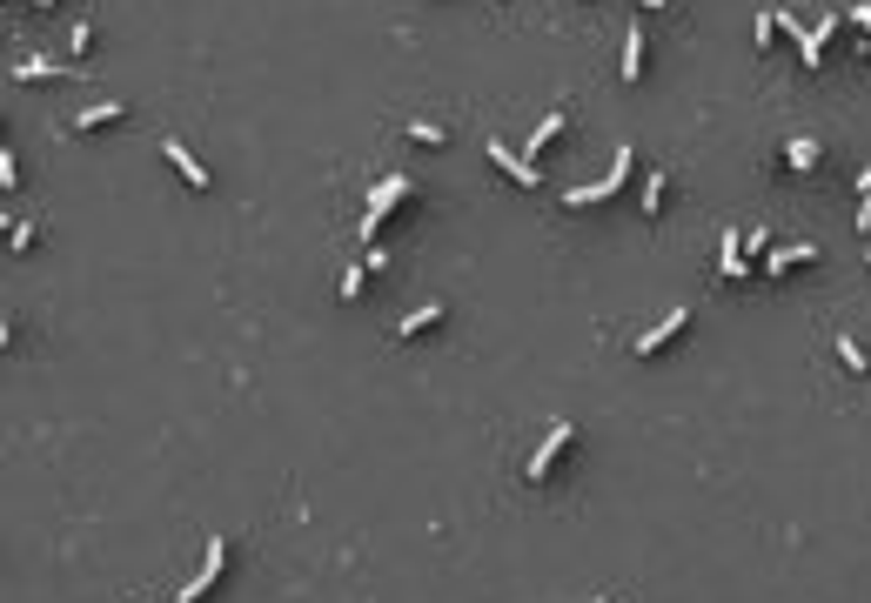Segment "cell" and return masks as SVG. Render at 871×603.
Masks as SVG:
<instances>
[{
    "label": "cell",
    "instance_id": "10",
    "mask_svg": "<svg viewBox=\"0 0 871 603\" xmlns=\"http://www.w3.org/2000/svg\"><path fill=\"white\" fill-rule=\"evenodd\" d=\"M811 262H818V242H791L764 255V275H791V268H811Z\"/></svg>",
    "mask_w": 871,
    "mask_h": 603
},
{
    "label": "cell",
    "instance_id": "2",
    "mask_svg": "<svg viewBox=\"0 0 871 603\" xmlns=\"http://www.w3.org/2000/svg\"><path fill=\"white\" fill-rule=\"evenodd\" d=\"M222 577H228V536H208V550H201V570L175 590V603H208Z\"/></svg>",
    "mask_w": 871,
    "mask_h": 603
},
{
    "label": "cell",
    "instance_id": "19",
    "mask_svg": "<svg viewBox=\"0 0 871 603\" xmlns=\"http://www.w3.org/2000/svg\"><path fill=\"white\" fill-rule=\"evenodd\" d=\"M409 141H416V148H443V128H436V121H409Z\"/></svg>",
    "mask_w": 871,
    "mask_h": 603
},
{
    "label": "cell",
    "instance_id": "24",
    "mask_svg": "<svg viewBox=\"0 0 871 603\" xmlns=\"http://www.w3.org/2000/svg\"><path fill=\"white\" fill-rule=\"evenodd\" d=\"M845 21H851V27H865V41H871V7H851Z\"/></svg>",
    "mask_w": 871,
    "mask_h": 603
},
{
    "label": "cell",
    "instance_id": "22",
    "mask_svg": "<svg viewBox=\"0 0 871 603\" xmlns=\"http://www.w3.org/2000/svg\"><path fill=\"white\" fill-rule=\"evenodd\" d=\"M362 282H369V268H342V302H356Z\"/></svg>",
    "mask_w": 871,
    "mask_h": 603
},
{
    "label": "cell",
    "instance_id": "4",
    "mask_svg": "<svg viewBox=\"0 0 871 603\" xmlns=\"http://www.w3.org/2000/svg\"><path fill=\"white\" fill-rule=\"evenodd\" d=\"M577 443V423H570V416H563V423H550L543 429V443L530 449V463H523V483H550V469L563 463V449Z\"/></svg>",
    "mask_w": 871,
    "mask_h": 603
},
{
    "label": "cell",
    "instance_id": "18",
    "mask_svg": "<svg viewBox=\"0 0 871 603\" xmlns=\"http://www.w3.org/2000/svg\"><path fill=\"white\" fill-rule=\"evenodd\" d=\"M67 47H74V61H81V54L94 47V21H88V14H81V21L67 27Z\"/></svg>",
    "mask_w": 871,
    "mask_h": 603
},
{
    "label": "cell",
    "instance_id": "20",
    "mask_svg": "<svg viewBox=\"0 0 871 603\" xmlns=\"http://www.w3.org/2000/svg\"><path fill=\"white\" fill-rule=\"evenodd\" d=\"M0 195H21V161L0 155Z\"/></svg>",
    "mask_w": 871,
    "mask_h": 603
},
{
    "label": "cell",
    "instance_id": "5",
    "mask_svg": "<svg viewBox=\"0 0 871 603\" xmlns=\"http://www.w3.org/2000/svg\"><path fill=\"white\" fill-rule=\"evenodd\" d=\"M483 155H490V168H503L516 188H543V175H536V161L523 155V148H510V141H483Z\"/></svg>",
    "mask_w": 871,
    "mask_h": 603
},
{
    "label": "cell",
    "instance_id": "23",
    "mask_svg": "<svg viewBox=\"0 0 871 603\" xmlns=\"http://www.w3.org/2000/svg\"><path fill=\"white\" fill-rule=\"evenodd\" d=\"M858 235H871V188H858Z\"/></svg>",
    "mask_w": 871,
    "mask_h": 603
},
{
    "label": "cell",
    "instance_id": "3",
    "mask_svg": "<svg viewBox=\"0 0 871 603\" xmlns=\"http://www.w3.org/2000/svg\"><path fill=\"white\" fill-rule=\"evenodd\" d=\"M630 148H617V161H610V175H597V181H583V188H563V208H597V201H617L624 195V181H630Z\"/></svg>",
    "mask_w": 871,
    "mask_h": 603
},
{
    "label": "cell",
    "instance_id": "9",
    "mask_svg": "<svg viewBox=\"0 0 871 603\" xmlns=\"http://www.w3.org/2000/svg\"><path fill=\"white\" fill-rule=\"evenodd\" d=\"M74 67L67 61H47V54H27V61H14L7 67V81H67Z\"/></svg>",
    "mask_w": 871,
    "mask_h": 603
},
{
    "label": "cell",
    "instance_id": "12",
    "mask_svg": "<svg viewBox=\"0 0 871 603\" xmlns=\"http://www.w3.org/2000/svg\"><path fill=\"white\" fill-rule=\"evenodd\" d=\"M818 161H825V141H811V134H791V141H784V168H798V175H811Z\"/></svg>",
    "mask_w": 871,
    "mask_h": 603
},
{
    "label": "cell",
    "instance_id": "21",
    "mask_svg": "<svg viewBox=\"0 0 871 603\" xmlns=\"http://www.w3.org/2000/svg\"><path fill=\"white\" fill-rule=\"evenodd\" d=\"M751 41H758V47L778 41V14H758V21H751Z\"/></svg>",
    "mask_w": 871,
    "mask_h": 603
},
{
    "label": "cell",
    "instance_id": "13",
    "mask_svg": "<svg viewBox=\"0 0 871 603\" xmlns=\"http://www.w3.org/2000/svg\"><path fill=\"white\" fill-rule=\"evenodd\" d=\"M436 322H443V302H416V309L396 322V342H409V335H429Z\"/></svg>",
    "mask_w": 871,
    "mask_h": 603
},
{
    "label": "cell",
    "instance_id": "1",
    "mask_svg": "<svg viewBox=\"0 0 871 603\" xmlns=\"http://www.w3.org/2000/svg\"><path fill=\"white\" fill-rule=\"evenodd\" d=\"M409 195H416V181H409V175H382L376 188H369V208H362V242H376L382 222H389L396 208H409Z\"/></svg>",
    "mask_w": 871,
    "mask_h": 603
},
{
    "label": "cell",
    "instance_id": "25",
    "mask_svg": "<svg viewBox=\"0 0 871 603\" xmlns=\"http://www.w3.org/2000/svg\"><path fill=\"white\" fill-rule=\"evenodd\" d=\"M644 7H670V0H644Z\"/></svg>",
    "mask_w": 871,
    "mask_h": 603
},
{
    "label": "cell",
    "instance_id": "26",
    "mask_svg": "<svg viewBox=\"0 0 871 603\" xmlns=\"http://www.w3.org/2000/svg\"><path fill=\"white\" fill-rule=\"evenodd\" d=\"M34 7H54V0H34Z\"/></svg>",
    "mask_w": 871,
    "mask_h": 603
},
{
    "label": "cell",
    "instance_id": "16",
    "mask_svg": "<svg viewBox=\"0 0 871 603\" xmlns=\"http://www.w3.org/2000/svg\"><path fill=\"white\" fill-rule=\"evenodd\" d=\"M664 195H670V175H664V168H650L644 195H637V201H644V215H664Z\"/></svg>",
    "mask_w": 871,
    "mask_h": 603
},
{
    "label": "cell",
    "instance_id": "11",
    "mask_svg": "<svg viewBox=\"0 0 871 603\" xmlns=\"http://www.w3.org/2000/svg\"><path fill=\"white\" fill-rule=\"evenodd\" d=\"M644 67H650L644 27H624V88H637V81H644Z\"/></svg>",
    "mask_w": 871,
    "mask_h": 603
},
{
    "label": "cell",
    "instance_id": "15",
    "mask_svg": "<svg viewBox=\"0 0 871 603\" xmlns=\"http://www.w3.org/2000/svg\"><path fill=\"white\" fill-rule=\"evenodd\" d=\"M831 356L845 362L851 376H865V369H871V356H865V342H858V335H838V342H831Z\"/></svg>",
    "mask_w": 871,
    "mask_h": 603
},
{
    "label": "cell",
    "instance_id": "17",
    "mask_svg": "<svg viewBox=\"0 0 871 603\" xmlns=\"http://www.w3.org/2000/svg\"><path fill=\"white\" fill-rule=\"evenodd\" d=\"M34 242H41V228H34V215H27V222L14 215V222H7V248H14V255H27Z\"/></svg>",
    "mask_w": 871,
    "mask_h": 603
},
{
    "label": "cell",
    "instance_id": "14",
    "mask_svg": "<svg viewBox=\"0 0 871 603\" xmlns=\"http://www.w3.org/2000/svg\"><path fill=\"white\" fill-rule=\"evenodd\" d=\"M557 134H563V108H550V114H543V121H536V128H530V141H523V155H543V148H550V141H557Z\"/></svg>",
    "mask_w": 871,
    "mask_h": 603
},
{
    "label": "cell",
    "instance_id": "6",
    "mask_svg": "<svg viewBox=\"0 0 871 603\" xmlns=\"http://www.w3.org/2000/svg\"><path fill=\"white\" fill-rule=\"evenodd\" d=\"M691 329V309H684V302H677V309L664 315V322H650L644 335H637V342H630V356H657V349H670V342H677V335Z\"/></svg>",
    "mask_w": 871,
    "mask_h": 603
},
{
    "label": "cell",
    "instance_id": "7",
    "mask_svg": "<svg viewBox=\"0 0 871 603\" xmlns=\"http://www.w3.org/2000/svg\"><path fill=\"white\" fill-rule=\"evenodd\" d=\"M161 155H168V168H175V175L188 181L195 195H208V188H215V175H208V168H201V161L188 155V141H175V134H168V141H161Z\"/></svg>",
    "mask_w": 871,
    "mask_h": 603
},
{
    "label": "cell",
    "instance_id": "27",
    "mask_svg": "<svg viewBox=\"0 0 871 603\" xmlns=\"http://www.w3.org/2000/svg\"><path fill=\"white\" fill-rule=\"evenodd\" d=\"M865 47H871V41H865Z\"/></svg>",
    "mask_w": 871,
    "mask_h": 603
},
{
    "label": "cell",
    "instance_id": "8",
    "mask_svg": "<svg viewBox=\"0 0 871 603\" xmlns=\"http://www.w3.org/2000/svg\"><path fill=\"white\" fill-rule=\"evenodd\" d=\"M121 121H128V101H88V108L74 114V134H101V128H121Z\"/></svg>",
    "mask_w": 871,
    "mask_h": 603
}]
</instances>
